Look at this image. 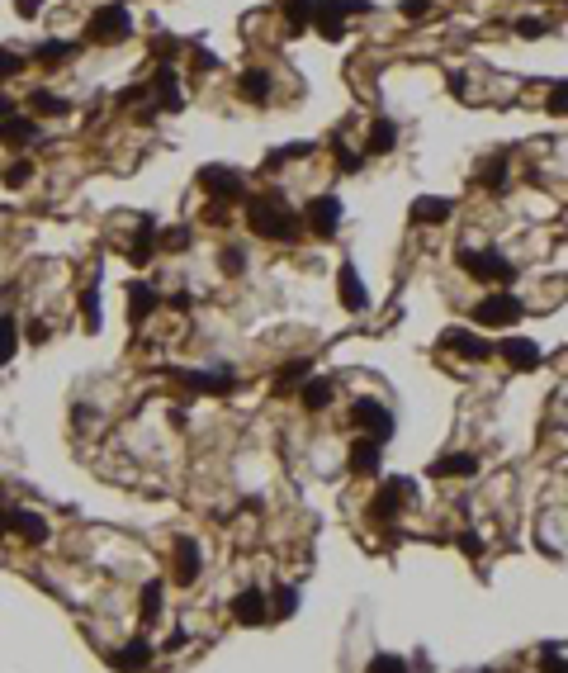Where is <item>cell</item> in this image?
<instances>
[{
  "mask_svg": "<svg viewBox=\"0 0 568 673\" xmlns=\"http://www.w3.org/2000/svg\"><path fill=\"white\" fill-rule=\"evenodd\" d=\"M246 228L266 242H299L303 232V218L289 209L280 195H246Z\"/></svg>",
  "mask_w": 568,
  "mask_h": 673,
  "instance_id": "cell-1",
  "label": "cell"
},
{
  "mask_svg": "<svg viewBox=\"0 0 568 673\" xmlns=\"http://www.w3.org/2000/svg\"><path fill=\"white\" fill-rule=\"evenodd\" d=\"M86 38H90V43H100V48H114V43H123V38H133V10L123 5V0L100 5L86 20Z\"/></svg>",
  "mask_w": 568,
  "mask_h": 673,
  "instance_id": "cell-2",
  "label": "cell"
},
{
  "mask_svg": "<svg viewBox=\"0 0 568 673\" xmlns=\"http://www.w3.org/2000/svg\"><path fill=\"white\" fill-rule=\"evenodd\" d=\"M455 261H460V270H464V276H474V280H488V285H511V280H517V261H507L502 252H493V247H483V252L460 247Z\"/></svg>",
  "mask_w": 568,
  "mask_h": 673,
  "instance_id": "cell-3",
  "label": "cell"
},
{
  "mask_svg": "<svg viewBox=\"0 0 568 673\" xmlns=\"http://www.w3.org/2000/svg\"><path fill=\"white\" fill-rule=\"evenodd\" d=\"M346 15H370V0H313V29L327 38V43H341L346 38Z\"/></svg>",
  "mask_w": 568,
  "mask_h": 673,
  "instance_id": "cell-4",
  "label": "cell"
},
{
  "mask_svg": "<svg viewBox=\"0 0 568 673\" xmlns=\"http://www.w3.org/2000/svg\"><path fill=\"white\" fill-rule=\"evenodd\" d=\"M351 422L360 427V436H370V442H379V446L389 442L393 427H398L393 413L379 403V398H355V403H351Z\"/></svg>",
  "mask_w": 568,
  "mask_h": 673,
  "instance_id": "cell-5",
  "label": "cell"
},
{
  "mask_svg": "<svg viewBox=\"0 0 568 673\" xmlns=\"http://www.w3.org/2000/svg\"><path fill=\"white\" fill-rule=\"evenodd\" d=\"M199 190L218 204H232V200H246V176L232 171V167H204L199 171Z\"/></svg>",
  "mask_w": 568,
  "mask_h": 673,
  "instance_id": "cell-6",
  "label": "cell"
},
{
  "mask_svg": "<svg viewBox=\"0 0 568 673\" xmlns=\"http://www.w3.org/2000/svg\"><path fill=\"white\" fill-rule=\"evenodd\" d=\"M412 503H417V484H412V479H389V484L374 493L370 517H374V521H389V517H398V513L412 507Z\"/></svg>",
  "mask_w": 568,
  "mask_h": 673,
  "instance_id": "cell-7",
  "label": "cell"
},
{
  "mask_svg": "<svg viewBox=\"0 0 568 673\" xmlns=\"http://www.w3.org/2000/svg\"><path fill=\"white\" fill-rule=\"evenodd\" d=\"M521 318H525V304L517 294H488V299H479V309H474L479 327H511Z\"/></svg>",
  "mask_w": 568,
  "mask_h": 673,
  "instance_id": "cell-8",
  "label": "cell"
},
{
  "mask_svg": "<svg viewBox=\"0 0 568 673\" xmlns=\"http://www.w3.org/2000/svg\"><path fill=\"white\" fill-rule=\"evenodd\" d=\"M303 228L317 232L323 242L337 238V228H341V200L337 195H317L308 209H303Z\"/></svg>",
  "mask_w": 568,
  "mask_h": 673,
  "instance_id": "cell-9",
  "label": "cell"
},
{
  "mask_svg": "<svg viewBox=\"0 0 568 673\" xmlns=\"http://www.w3.org/2000/svg\"><path fill=\"white\" fill-rule=\"evenodd\" d=\"M175 384H185V389H199V394H232L237 389V380L228 375V370H171Z\"/></svg>",
  "mask_w": 568,
  "mask_h": 673,
  "instance_id": "cell-10",
  "label": "cell"
},
{
  "mask_svg": "<svg viewBox=\"0 0 568 673\" xmlns=\"http://www.w3.org/2000/svg\"><path fill=\"white\" fill-rule=\"evenodd\" d=\"M440 347L455 351V356H464V361H488V356H493L488 341L474 337L469 327H446V333H440Z\"/></svg>",
  "mask_w": 568,
  "mask_h": 673,
  "instance_id": "cell-11",
  "label": "cell"
},
{
  "mask_svg": "<svg viewBox=\"0 0 568 673\" xmlns=\"http://www.w3.org/2000/svg\"><path fill=\"white\" fill-rule=\"evenodd\" d=\"M152 664V645H147V636H133L128 645H119L114 654H109V669L114 673H143Z\"/></svg>",
  "mask_w": 568,
  "mask_h": 673,
  "instance_id": "cell-12",
  "label": "cell"
},
{
  "mask_svg": "<svg viewBox=\"0 0 568 673\" xmlns=\"http://www.w3.org/2000/svg\"><path fill=\"white\" fill-rule=\"evenodd\" d=\"M337 294H341V304L360 313L370 304V290H365V280H360V270H355V261H341V270H337Z\"/></svg>",
  "mask_w": 568,
  "mask_h": 673,
  "instance_id": "cell-13",
  "label": "cell"
},
{
  "mask_svg": "<svg viewBox=\"0 0 568 673\" xmlns=\"http://www.w3.org/2000/svg\"><path fill=\"white\" fill-rule=\"evenodd\" d=\"M232 616H237L242 626H261V622H270V602L261 588H242L237 598H232Z\"/></svg>",
  "mask_w": 568,
  "mask_h": 673,
  "instance_id": "cell-14",
  "label": "cell"
},
{
  "mask_svg": "<svg viewBox=\"0 0 568 673\" xmlns=\"http://www.w3.org/2000/svg\"><path fill=\"white\" fill-rule=\"evenodd\" d=\"M346 465H351V474H379V465H384V446L379 442H370V436H355L351 442V456H346Z\"/></svg>",
  "mask_w": 568,
  "mask_h": 673,
  "instance_id": "cell-15",
  "label": "cell"
},
{
  "mask_svg": "<svg viewBox=\"0 0 568 673\" xmlns=\"http://www.w3.org/2000/svg\"><path fill=\"white\" fill-rule=\"evenodd\" d=\"M199 565H204V560H199V541L180 536V541H175V574H171V579H175L180 588H190V583L199 579Z\"/></svg>",
  "mask_w": 568,
  "mask_h": 673,
  "instance_id": "cell-16",
  "label": "cell"
},
{
  "mask_svg": "<svg viewBox=\"0 0 568 673\" xmlns=\"http://www.w3.org/2000/svg\"><path fill=\"white\" fill-rule=\"evenodd\" d=\"M450 214H455V204H450V200H440V195H422V200H412V209H408V218H412L417 228L446 223Z\"/></svg>",
  "mask_w": 568,
  "mask_h": 673,
  "instance_id": "cell-17",
  "label": "cell"
},
{
  "mask_svg": "<svg viewBox=\"0 0 568 673\" xmlns=\"http://www.w3.org/2000/svg\"><path fill=\"white\" fill-rule=\"evenodd\" d=\"M152 95H157V109H175L185 105L180 100V76H175V67H157V72H152Z\"/></svg>",
  "mask_w": 568,
  "mask_h": 673,
  "instance_id": "cell-18",
  "label": "cell"
},
{
  "mask_svg": "<svg viewBox=\"0 0 568 673\" xmlns=\"http://www.w3.org/2000/svg\"><path fill=\"white\" fill-rule=\"evenodd\" d=\"M299 398H303V408H308V413H317V408H327L331 403V398H337V380H331V375H308V380H303L299 384Z\"/></svg>",
  "mask_w": 568,
  "mask_h": 673,
  "instance_id": "cell-19",
  "label": "cell"
},
{
  "mask_svg": "<svg viewBox=\"0 0 568 673\" xmlns=\"http://www.w3.org/2000/svg\"><path fill=\"white\" fill-rule=\"evenodd\" d=\"M38 138V123L29 119V114H10V119H0V143L5 147H24V143H34Z\"/></svg>",
  "mask_w": 568,
  "mask_h": 673,
  "instance_id": "cell-20",
  "label": "cell"
},
{
  "mask_svg": "<svg viewBox=\"0 0 568 673\" xmlns=\"http://www.w3.org/2000/svg\"><path fill=\"white\" fill-rule=\"evenodd\" d=\"M10 531L24 536L29 545H43V541H48V521L38 517V513H29V507H15V513H10Z\"/></svg>",
  "mask_w": 568,
  "mask_h": 673,
  "instance_id": "cell-21",
  "label": "cell"
},
{
  "mask_svg": "<svg viewBox=\"0 0 568 673\" xmlns=\"http://www.w3.org/2000/svg\"><path fill=\"white\" fill-rule=\"evenodd\" d=\"M432 474H436V479H469V474H479V456H474V450L440 456V460H432Z\"/></svg>",
  "mask_w": 568,
  "mask_h": 673,
  "instance_id": "cell-22",
  "label": "cell"
},
{
  "mask_svg": "<svg viewBox=\"0 0 568 673\" xmlns=\"http://www.w3.org/2000/svg\"><path fill=\"white\" fill-rule=\"evenodd\" d=\"M497 351H502V361H511L517 370H535V365H540V347H535L531 337H507Z\"/></svg>",
  "mask_w": 568,
  "mask_h": 673,
  "instance_id": "cell-23",
  "label": "cell"
},
{
  "mask_svg": "<svg viewBox=\"0 0 568 673\" xmlns=\"http://www.w3.org/2000/svg\"><path fill=\"white\" fill-rule=\"evenodd\" d=\"M393 143H398V123L393 119H374L370 123V138H365V153L384 157V153H393Z\"/></svg>",
  "mask_w": 568,
  "mask_h": 673,
  "instance_id": "cell-24",
  "label": "cell"
},
{
  "mask_svg": "<svg viewBox=\"0 0 568 673\" xmlns=\"http://www.w3.org/2000/svg\"><path fill=\"white\" fill-rule=\"evenodd\" d=\"M157 304H161V299H157L152 285H143V280L128 285V318H133V323H143L147 313H157Z\"/></svg>",
  "mask_w": 568,
  "mask_h": 673,
  "instance_id": "cell-25",
  "label": "cell"
},
{
  "mask_svg": "<svg viewBox=\"0 0 568 673\" xmlns=\"http://www.w3.org/2000/svg\"><path fill=\"white\" fill-rule=\"evenodd\" d=\"M237 95L242 100H270V72H261V67H252V72L237 76Z\"/></svg>",
  "mask_w": 568,
  "mask_h": 673,
  "instance_id": "cell-26",
  "label": "cell"
},
{
  "mask_svg": "<svg viewBox=\"0 0 568 673\" xmlns=\"http://www.w3.org/2000/svg\"><path fill=\"white\" fill-rule=\"evenodd\" d=\"M152 247H157V223L143 218V223H137V238H133V247H128V261H133V266H147V261H152Z\"/></svg>",
  "mask_w": 568,
  "mask_h": 673,
  "instance_id": "cell-27",
  "label": "cell"
},
{
  "mask_svg": "<svg viewBox=\"0 0 568 673\" xmlns=\"http://www.w3.org/2000/svg\"><path fill=\"white\" fill-rule=\"evenodd\" d=\"M479 181H483V190H488V195H507V157H493V161H483Z\"/></svg>",
  "mask_w": 568,
  "mask_h": 673,
  "instance_id": "cell-28",
  "label": "cell"
},
{
  "mask_svg": "<svg viewBox=\"0 0 568 673\" xmlns=\"http://www.w3.org/2000/svg\"><path fill=\"white\" fill-rule=\"evenodd\" d=\"M29 109H34L38 119H58V114H66L72 105H66L62 95H52V90H34V95H29Z\"/></svg>",
  "mask_w": 568,
  "mask_h": 673,
  "instance_id": "cell-29",
  "label": "cell"
},
{
  "mask_svg": "<svg viewBox=\"0 0 568 673\" xmlns=\"http://www.w3.org/2000/svg\"><path fill=\"white\" fill-rule=\"evenodd\" d=\"M284 20H289V34H303L313 24V0H280Z\"/></svg>",
  "mask_w": 568,
  "mask_h": 673,
  "instance_id": "cell-30",
  "label": "cell"
},
{
  "mask_svg": "<svg viewBox=\"0 0 568 673\" xmlns=\"http://www.w3.org/2000/svg\"><path fill=\"white\" fill-rule=\"evenodd\" d=\"M76 52V43H62V38H48V43H38L34 48V62H43V67H58V62H66Z\"/></svg>",
  "mask_w": 568,
  "mask_h": 673,
  "instance_id": "cell-31",
  "label": "cell"
},
{
  "mask_svg": "<svg viewBox=\"0 0 568 673\" xmlns=\"http://www.w3.org/2000/svg\"><path fill=\"white\" fill-rule=\"evenodd\" d=\"M303 380H308V361H289L275 370V389H299Z\"/></svg>",
  "mask_w": 568,
  "mask_h": 673,
  "instance_id": "cell-32",
  "label": "cell"
},
{
  "mask_svg": "<svg viewBox=\"0 0 568 673\" xmlns=\"http://www.w3.org/2000/svg\"><path fill=\"white\" fill-rule=\"evenodd\" d=\"M19 351V323L15 318H0V365H10V356Z\"/></svg>",
  "mask_w": 568,
  "mask_h": 673,
  "instance_id": "cell-33",
  "label": "cell"
},
{
  "mask_svg": "<svg viewBox=\"0 0 568 673\" xmlns=\"http://www.w3.org/2000/svg\"><path fill=\"white\" fill-rule=\"evenodd\" d=\"M365 673H412V664L403 654H374L365 664Z\"/></svg>",
  "mask_w": 568,
  "mask_h": 673,
  "instance_id": "cell-34",
  "label": "cell"
},
{
  "mask_svg": "<svg viewBox=\"0 0 568 673\" xmlns=\"http://www.w3.org/2000/svg\"><path fill=\"white\" fill-rule=\"evenodd\" d=\"M294 612H299V588H275L270 616H294Z\"/></svg>",
  "mask_w": 568,
  "mask_h": 673,
  "instance_id": "cell-35",
  "label": "cell"
},
{
  "mask_svg": "<svg viewBox=\"0 0 568 673\" xmlns=\"http://www.w3.org/2000/svg\"><path fill=\"white\" fill-rule=\"evenodd\" d=\"M308 153H313L308 143H289V147H280V153H270V157H266V171H280L284 161H294V157H308Z\"/></svg>",
  "mask_w": 568,
  "mask_h": 673,
  "instance_id": "cell-36",
  "label": "cell"
},
{
  "mask_svg": "<svg viewBox=\"0 0 568 673\" xmlns=\"http://www.w3.org/2000/svg\"><path fill=\"white\" fill-rule=\"evenodd\" d=\"M540 673H568V659L559 654V645H545V650H540Z\"/></svg>",
  "mask_w": 568,
  "mask_h": 673,
  "instance_id": "cell-37",
  "label": "cell"
},
{
  "mask_svg": "<svg viewBox=\"0 0 568 673\" xmlns=\"http://www.w3.org/2000/svg\"><path fill=\"white\" fill-rule=\"evenodd\" d=\"M161 616V583H147L143 588V622H157Z\"/></svg>",
  "mask_w": 568,
  "mask_h": 673,
  "instance_id": "cell-38",
  "label": "cell"
},
{
  "mask_svg": "<svg viewBox=\"0 0 568 673\" xmlns=\"http://www.w3.org/2000/svg\"><path fill=\"white\" fill-rule=\"evenodd\" d=\"M545 109L549 114H568V81H559V86H549V100H545Z\"/></svg>",
  "mask_w": 568,
  "mask_h": 673,
  "instance_id": "cell-39",
  "label": "cell"
},
{
  "mask_svg": "<svg viewBox=\"0 0 568 673\" xmlns=\"http://www.w3.org/2000/svg\"><path fill=\"white\" fill-rule=\"evenodd\" d=\"M34 181V161H15V167H5V185H29Z\"/></svg>",
  "mask_w": 568,
  "mask_h": 673,
  "instance_id": "cell-40",
  "label": "cell"
},
{
  "mask_svg": "<svg viewBox=\"0 0 568 673\" xmlns=\"http://www.w3.org/2000/svg\"><path fill=\"white\" fill-rule=\"evenodd\" d=\"M81 313H86V327L95 333V327H100V294H95V290L81 294Z\"/></svg>",
  "mask_w": 568,
  "mask_h": 673,
  "instance_id": "cell-41",
  "label": "cell"
},
{
  "mask_svg": "<svg viewBox=\"0 0 568 673\" xmlns=\"http://www.w3.org/2000/svg\"><path fill=\"white\" fill-rule=\"evenodd\" d=\"M511 34H517V38H545V20H531V15H525V20L511 24Z\"/></svg>",
  "mask_w": 568,
  "mask_h": 673,
  "instance_id": "cell-42",
  "label": "cell"
},
{
  "mask_svg": "<svg viewBox=\"0 0 568 673\" xmlns=\"http://www.w3.org/2000/svg\"><path fill=\"white\" fill-rule=\"evenodd\" d=\"M15 72H24V58H19V52H10V48H0V81H10Z\"/></svg>",
  "mask_w": 568,
  "mask_h": 673,
  "instance_id": "cell-43",
  "label": "cell"
},
{
  "mask_svg": "<svg viewBox=\"0 0 568 673\" xmlns=\"http://www.w3.org/2000/svg\"><path fill=\"white\" fill-rule=\"evenodd\" d=\"M223 270H228V276H242V270H246L242 247H228V252H223Z\"/></svg>",
  "mask_w": 568,
  "mask_h": 673,
  "instance_id": "cell-44",
  "label": "cell"
},
{
  "mask_svg": "<svg viewBox=\"0 0 568 673\" xmlns=\"http://www.w3.org/2000/svg\"><path fill=\"white\" fill-rule=\"evenodd\" d=\"M337 167H341V171H360V167H365V157H360V153H351V147H341V143H337Z\"/></svg>",
  "mask_w": 568,
  "mask_h": 673,
  "instance_id": "cell-45",
  "label": "cell"
},
{
  "mask_svg": "<svg viewBox=\"0 0 568 673\" xmlns=\"http://www.w3.org/2000/svg\"><path fill=\"white\" fill-rule=\"evenodd\" d=\"M460 551H464L469 560H479V555H483V536H479V531H464V536H460Z\"/></svg>",
  "mask_w": 568,
  "mask_h": 673,
  "instance_id": "cell-46",
  "label": "cell"
},
{
  "mask_svg": "<svg viewBox=\"0 0 568 673\" xmlns=\"http://www.w3.org/2000/svg\"><path fill=\"white\" fill-rule=\"evenodd\" d=\"M426 10H432V0H408V5H403V15H408V20H422Z\"/></svg>",
  "mask_w": 568,
  "mask_h": 673,
  "instance_id": "cell-47",
  "label": "cell"
},
{
  "mask_svg": "<svg viewBox=\"0 0 568 673\" xmlns=\"http://www.w3.org/2000/svg\"><path fill=\"white\" fill-rule=\"evenodd\" d=\"M15 10H19V20H34L43 10V0H15Z\"/></svg>",
  "mask_w": 568,
  "mask_h": 673,
  "instance_id": "cell-48",
  "label": "cell"
},
{
  "mask_svg": "<svg viewBox=\"0 0 568 673\" xmlns=\"http://www.w3.org/2000/svg\"><path fill=\"white\" fill-rule=\"evenodd\" d=\"M15 109H19V105H15V100H10V95H5V90H0V119H10V114H15Z\"/></svg>",
  "mask_w": 568,
  "mask_h": 673,
  "instance_id": "cell-49",
  "label": "cell"
},
{
  "mask_svg": "<svg viewBox=\"0 0 568 673\" xmlns=\"http://www.w3.org/2000/svg\"><path fill=\"white\" fill-rule=\"evenodd\" d=\"M10 513H15V507H0V536L10 531Z\"/></svg>",
  "mask_w": 568,
  "mask_h": 673,
  "instance_id": "cell-50",
  "label": "cell"
},
{
  "mask_svg": "<svg viewBox=\"0 0 568 673\" xmlns=\"http://www.w3.org/2000/svg\"><path fill=\"white\" fill-rule=\"evenodd\" d=\"M479 673H493V669H479Z\"/></svg>",
  "mask_w": 568,
  "mask_h": 673,
  "instance_id": "cell-51",
  "label": "cell"
}]
</instances>
